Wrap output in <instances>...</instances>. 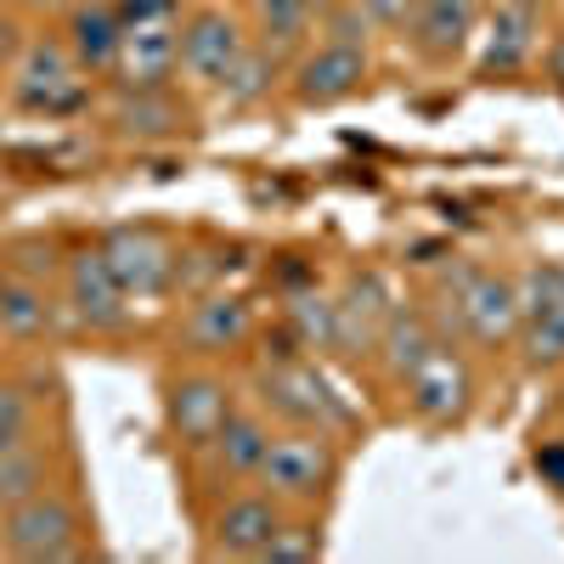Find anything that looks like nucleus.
I'll list each match as a JSON object with an SVG mask.
<instances>
[{
  "label": "nucleus",
  "instance_id": "f3484780",
  "mask_svg": "<svg viewBox=\"0 0 564 564\" xmlns=\"http://www.w3.org/2000/svg\"><path fill=\"white\" fill-rule=\"evenodd\" d=\"M175 74H181V18L124 29L108 85L113 90H159V85H175Z\"/></svg>",
  "mask_w": 564,
  "mask_h": 564
},
{
  "label": "nucleus",
  "instance_id": "c9c22d12",
  "mask_svg": "<svg viewBox=\"0 0 564 564\" xmlns=\"http://www.w3.org/2000/svg\"><path fill=\"white\" fill-rule=\"evenodd\" d=\"M542 68H547V79L564 85V34H553V40L542 45Z\"/></svg>",
  "mask_w": 564,
  "mask_h": 564
},
{
  "label": "nucleus",
  "instance_id": "ddd939ff",
  "mask_svg": "<svg viewBox=\"0 0 564 564\" xmlns=\"http://www.w3.org/2000/svg\"><path fill=\"white\" fill-rule=\"evenodd\" d=\"M254 339V311L243 294H198L193 305H186L181 327H175V345L181 356H193V361H215V356H231V350H243Z\"/></svg>",
  "mask_w": 564,
  "mask_h": 564
},
{
  "label": "nucleus",
  "instance_id": "a19ab883",
  "mask_svg": "<svg viewBox=\"0 0 564 564\" xmlns=\"http://www.w3.org/2000/svg\"><path fill=\"white\" fill-rule=\"evenodd\" d=\"M0 289H7V265H0Z\"/></svg>",
  "mask_w": 564,
  "mask_h": 564
},
{
  "label": "nucleus",
  "instance_id": "6ab92c4d",
  "mask_svg": "<svg viewBox=\"0 0 564 564\" xmlns=\"http://www.w3.org/2000/svg\"><path fill=\"white\" fill-rule=\"evenodd\" d=\"M542 57V12H513V7H491L486 29H480V57L475 74L480 79H513Z\"/></svg>",
  "mask_w": 564,
  "mask_h": 564
},
{
  "label": "nucleus",
  "instance_id": "9b49d317",
  "mask_svg": "<svg viewBox=\"0 0 564 564\" xmlns=\"http://www.w3.org/2000/svg\"><path fill=\"white\" fill-rule=\"evenodd\" d=\"M480 7L486 0H412L401 40L412 45V57L423 68L452 74L468 57V40L480 34Z\"/></svg>",
  "mask_w": 564,
  "mask_h": 564
},
{
  "label": "nucleus",
  "instance_id": "c756f323",
  "mask_svg": "<svg viewBox=\"0 0 564 564\" xmlns=\"http://www.w3.org/2000/svg\"><path fill=\"white\" fill-rule=\"evenodd\" d=\"M372 18L361 12V0H334L322 18H316V40H334V45H356V52H372Z\"/></svg>",
  "mask_w": 564,
  "mask_h": 564
},
{
  "label": "nucleus",
  "instance_id": "c85d7f7f",
  "mask_svg": "<svg viewBox=\"0 0 564 564\" xmlns=\"http://www.w3.org/2000/svg\"><path fill=\"white\" fill-rule=\"evenodd\" d=\"M40 430V401L23 379H0V446H18Z\"/></svg>",
  "mask_w": 564,
  "mask_h": 564
},
{
  "label": "nucleus",
  "instance_id": "393cba45",
  "mask_svg": "<svg viewBox=\"0 0 564 564\" xmlns=\"http://www.w3.org/2000/svg\"><path fill=\"white\" fill-rule=\"evenodd\" d=\"M327 553V531H322V508H289L282 513L276 536L265 542V553L254 564H316Z\"/></svg>",
  "mask_w": 564,
  "mask_h": 564
},
{
  "label": "nucleus",
  "instance_id": "412c9836",
  "mask_svg": "<svg viewBox=\"0 0 564 564\" xmlns=\"http://www.w3.org/2000/svg\"><path fill=\"white\" fill-rule=\"evenodd\" d=\"M282 79H289V57H276V52H265L260 40H249V52L220 74L215 102H220L226 113H254L260 102H271V90H276Z\"/></svg>",
  "mask_w": 564,
  "mask_h": 564
},
{
  "label": "nucleus",
  "instance_id": "20e7f679",
  "mask_svg": "<svg viewBox=\"0 0 564 564\" xmlns=\"http://www.w3.org/2000/svg\"><path fill=\"white\" fill-rule=\"evenodd\" d=\"M7 97L29 119H68L90 108V74L74 63L63 34H34L7 63Z\"/></svg>",
  "mask_w": 564,
  "mask_h": 564
},
{
  "label": "nucleus",
  "instance_id": "dca6fc26",
  "mask_svg": "<svg viewBox=\"0 0 564 564\" xmlns=\"http://www.w3.org/2000/svg\"><path fill=\"white\" fill-rule=\"evenodd\" d=\"M441 345H446V339H441V327H435L430 305H401V300H395L390 316H384V327H379V339H372V356H367V361L379 367L384 384L401 390Z\"/></svg>",
  "mask_w": 564,
  "mask_h": 564
},
{
  "label": "nucleus",
  "instance_id": "9d476101",
  "mask_svg": "<svg viewBox=\"0 0 564 564\" xmlns=\"http://www.w3.org/2000/svg\"><path fill=\"white\" fill-rule=\"evenodd\" d=\"M57 289H63L68 316L85 327V334H124V327H130V294L119 289V276H113L102 243L68 249Z\"/></svg>",
  "mask_w": 564,
  "mask_h": 564
},
{
  "label": "nucleus",
  "instance_id": "aec40b11",
  "mask_svg": "<svg viewBox=\"0 0 564 564\" xmlns=\"http://www.w3.org/2000/svg\"><path fill=\"white\" fill-rule=\"evenodd\" d=\"M63 40H68L74 63L90 79H108L113 74V57H119V40H124L119 7H113V0H79V7L63 12Z\"/></svg>",
  "mask_w": 564,
  "mask_h": 564
},
{
  "label": "nucleus",
  "instance_id": "2eb2a0df",
  "mask_svg": "<svg viewBox=\"0 0 564 564\" xmlns=\"http://www.w3.org/2000/svg\"><path fill=\"white\" fill-rule=\"evenodd\" d=\"M334 305H339V350L345 361H367L372 356V339H379V327L395 305L390 294V276L379 265H356L345 271V282L334 289Z\"/></svg>",
  "mask_w": 564,
  "mask_h": 564
},
{
  "label": "nucleus",
  "instance_id": "4c0bfd02",
  "mask_svg": "<svg viewBox=\"0 0 564 564\" xmlns=\"http://www.w3.org/2000/svg\"><path fill=\"white\" fill-rule=\"evenodd\" d=\"M491 7H513V12H547L553 0H491Z\"/></svg>",
  "mask_w": 564,
  "mask_h": 564
},
{
  "label": "nucleus",
  "instance_id": "a878e982",
  "mask_svg": "<svg viewBox=\"0 0 564 564\" xmlns=\"http://www.w3.org/2000/svg\"><path fill=\"white\" fill-rule=\"evenodd\" d=\"M289 327H294V339L316 356H334L339 350V305L334 294H322L316 282L300 294H289Z\"/></svg>",
  "mask_w": 564,
  "mask_h": 564
},
{
  "label": "nucleus",
  "instance_id": "7c9ffc66",
  "mask_svg": "<svg viewBox=\"0 0 564 564\" xmlns=\"http://www.w3.org/2000/svg\"><path fill=\"white\" fill-rule=\"evenodd\" d=\"M520 311H525V316L564 311V265L536 260V265H525V271H520Z\"/></svg>",
  "mask_w": 564,
  "mask_h": 564
},
{
  "label": "nucleus",
  "instance_id": "e433bc0d",
  "mask_svg": "<svg viewBox=\"0 0 564 564\" xmlns=\"http://www.w3.org/2000/svg\"><path fill=\"white\" fill-rule=\"evenodd\" d=\"M68 7H79V0H18V12H34V18H63Z\"/></svg>",
  "mask_w": 564,
  "mask_h": 564
},
{
  "label": "nucleus",
  "instance_id": "f704fd0d",
  "mask_svg": "<svg viewBox=\"0 0 564 564\" xmlns=\"http://www.w3.org/2000/svg\"><path fill=\"white\" fill-rule=\"evenodd\" d=\"M18 45H23V40H18V18L0 12V74H7V63L18 57Z\"/></svg>",
  "mask_w": 564,
  "mask_h": 564
},
{
  "label": "nucleus",
  "instance_id": "79ce46f5",
  "mask_svg": "<svg viewBox=\"0 0 564 564\" xmlns=\"http://www.w3.org/2000/svg\"><path fill=\"white\" fill-rule=\"evenodd\" d=\"M553 7H558V12H564V0H553Z\"/></svg>",
  "mask_w": 564,
  "mask_h": 564
},
{
  "label": "nucleus",
  "instance_id": "1a4fd4ad",
  "mask_svg": "<svg viewBox=\"0 0 564 564\" xmlns=\"http://www.w3.org/2000/svg\"><path fill=\"white\" fill-rule=\"evenodd\" d=\"M282 513L289 508H282L276 497H265L254 480L231 486V491H215V508L204 520V558H260L265 542L282 525Z\"/></svg>",
  "mask_w": 564,
  "mask_h": 564
},
{
  "label": "nucleus",
  "instance_id": "0eeeda50",
  "mask_svg": "<svg viewBox=\"0 0 564 564\" xmlns=\"http://www.w3.org/2000/svg\"><path fill=\"white\" fill-rule=\"evenodd\" d=\"M372 79V52H356V45H334V40H311L305 52L289 63V79H282V90H289L294 108H339L350 97H361Z\"/></svg>",
  "mask_w": 564,
  "mask_h": 564
},
{
  "label": "nucleus",
  "instance_id": "f8f14e48",
  "mask_svg": "<svg viewBox=\"0 0 564 564\" xmlns=\"http://www.w3.org/2000/svg\"><path fill=\"white\" fill-rule=\"evenodd\" d=\"M102 254H108L119 289L130 300H159V294L175 289L181 249L164 238L159 226H113V231H102Z\"/></svg>",
  "mask_w": 564,
  "mask_h": 564
},
{
  "label": "nucleus",
  "instance_id": "473e14b6",
  "mask_svg": "<svg viewBox=\"0 0 564 564\" xmlns=\"http://www.w3.org/2000/svg\"><path fill=\"white\" fill-rule=\"evenodd\" d=\"M113 7H119V23H124V29L175 23V18H181V0H113Z\"/></svg>",
  "mask_w": 564,
  "mask_h": 564
},
{
  "label": "nucleus",
  "instance_id": "72a5a7b5",
  "mask_svg": "<svg viewBox=\"0 0 564 564\" xmlns=\"http://www.w3.org/2000/svg\"><path fill=\"white\" fill-rule=\"evenodd\" d=\"M361 12L372 18V29H379V34H401L412 0H361Z\"/></svg>",
  "mask_w": 564,
  "mask_h": 564
},
{
  "label": "nucleus",
  "instance_id": "f03ea898",
  "mask_svg": "<svg viewBox=\"0 0 564 564\" xmlns=\"http://www.w3.org/2000/svg\"><path fill=\"white\" fill-rule=\"evenodd\" d=\"M97 536H90V520L79 497L57 480L23 502H12L0 513V553L23 558V564H68V558H90Z\"/></svg>",
  "mask_w": 564,
  "mask_h": 564
},
{
  "label": "nucleus",
  "instance_id": "39448f33",
  "mask_svg": "<svg viewBox=\"0 0 564 564\" xmlns=\"http://www.w3.org/2000/svg\"><path fill=\"white\" fill-rule=\"evenodd\" d=\"M238 401H243L238 384H231L220 367H209V361H193V367L170 372L164 379V435H170V446L186 452V457H198Z\"/></svg>",
  "mask_w": 564,
  "mask_h": 564
},
{
  "label": "nucleus",
  "instance_id": "f257e3e1",
  "mask_svg": "<svg viewBox=\"0 0 564 564\" xmlns=\"http://www.w3.org/2000/svg\"><path fill=\"white\" fill-rule=\"evenodd\" d=\"M345 480V435L327 430H271V446L254 468V486L282 508H327Z\"/></svg>",
  "mask_w": 564,
  "mask_h": 564
},
{
  "label": "nucleus",
  "instance_id": "423d86ee",
  "mask_svg": "<svg viewBox=\"0 0 564 564\" xmlns=\"http://www.w3.org/2000/svg\"><path fill=\"white\" fill-rule=\"evenodd\" d=\"M249 18L238 7H220V0H198V7L181 12V74L198 90H215L220 74L249 52Z\"/></svg>",
  "mask_w": 564,
  "mask_h": 564
},
{
  "label": "nucleus",
  "instance_id": "5701e85b",
  "mask_svg": "<svg viewBox=\"0 0 564 564\" xmlns=\"http://www.w3.org/2000/svg\"><path fill=\"white\" fill-rule=\"evenodd\" d=\"M249 34L276 57H300L316 40V12L305 0H249Z\"/></svg>",
  "mask_w": 564,
  "mask_h": 564
},
{
  "label": "nucleus",
  "instance_id": "7ed1b4c3",
  "mask_svg": "<svg viewBox=\"0 0 564 564\" xmlns=\"http://www.w3.org/2000/svg\"><path fill=\"white\" fill-rule=\"evenodd\" d=\"M249 401L276 423H294V430H327V435H350V401L334 390V379L311 361V356H289V361H260L249 379Z\"/></svg>",
  "mask_w": 564,
  "mask_h": 564
},
{
  "label": "nucleus",
  "instance_id": "58836bf2",
  "mask_svg": "<svg viewBox=\"0 0 564 564\" xmlns=\"http://www.w3.org/2000/svg\"><path fill=\"white\" fill-rule=\"evenodd\" d=\"M305 7H311V12H316V18H322V12H327V7H334V0H305Z\"/></svg>",
  "mask_w": 564,
  "mask_h": 564
},
{
  "label": "nucleus",
  "instance_id": "a211bd4d",
  "mask_svg": "<svg viewBox=\"0 0 564 564\" xmlns=\"http://www.w3.org/2000/svg\"><path fill=\"white\" fill-rule=\"evenodd\" d=\"M119 141H135V148H153V141H170L193 124V108L186 97H175V85L159 90H113L108 119H102Z\"/></svg>",
  "mask_w": 564,
  "mask_h": 564
},
{
  "label": "nucleus",
  "instance_id": "4468645a",
  "mask_svg": "<svg viewBox=\"0 0 564 564\" xmlns=\"http://www.w3.org/2000/svg\"><path fill=\"white\" fill-rule=\"evenodd\" d=\"M271 430H276V423L254 401H238V406L226 412L215 441L198 452V463H204V475L215 480V491H231V486H249L254 480V468H260V457L271 446Z\"/></svg>",
  "mask_w": 564,
  "mask_h": 564
},
{
  "label": "nucleus",
  "instance_id": "bb28decb",
  "mask_svg": "<svg viewBox=\"0 0 564 564\" xmlns=\"http://www.w3.org/2000/svg\"><path fill=\"white\" fill-rule=\"evenodd\" d=\"M63 260H68V249H63L57 238H45V231H29V238H12L7 249H0V265H7V276L45 282V289H57V282H63Z\"/></svg>",
  "mask_w": 564,
  "mask_h": 564
},
{
  "label": "nucleus",
  "instance_id": "6e6552de",
  "mask_svg": "<svg viewBox=\"0 0 564 564\" xmlns=\"http://www.w3.org/2000/svg\"><path fill=\"white\" fill-rule=\"evenodd\" d=\"M401 390H406V417L412 423H423V430H457V423L475 412L480 379H475V361H468L457 345H441Z\"/></svg>",
  "mask_w": 564,
  "mask_h": 564
},
{
  "label": "nucleus",
  "instance_id": "4be33fe9",
  "mask_svg": "<svg viewBox=\"0 0 564 564\" xmlns=\"http://www.w3.org/2000/svg\"><path fill=\"white\" fill-rule=\"evenodd\" d=\"M52 334H57V294L45 289V282L7 276V289H0V339L45 345Z\"/></svg>",
  "mask_w": 564,
  "mask_h": 564
},
{
  "label": "nucleus",
  "instance_id": "cd10ccee",
  "mask_svg": "<svg viewBox=\"0 0 564 564\" xmlns=\"http://www.w3.org/2000/svg\"><path fill=\"white\" fill-rule=\"evenodd\" d=\"M513 350H520L525 372H564V311L547 316H520V334H513Z\"/></svg>",
  "mask_w": 564,
  "mask_h": 564
},
{
  "label": "nucleus",
  "instance_id": "2f4dec72",
  "mask_svg": "<svg viewBox=\"0 0 564 564\" xmlns=\"http://www.w3.org/2000/svg\"><path fill=\"white\" fill-rule=\"evenodd\" d=\"M531 468H536V480L564 502V435H547V441H536V452H531Z\"/></svg>",
  "mask_w": 564,
  "mask_h": 564
},
{
  "label": "nucleus",
  "instance_id": "b1692460",
  "mask_svg": "<svg viewBox=\"0 0 564 564\" xmlns=\"http://www.w3.org/2000/svg\"><path fill=\"white\" fill-rule=\"evenodd\" d=\"M57 452L52 446H40L34 435L18 441V446H0V513H7L12 502L45 491V486H57Z\"/></svg>",
  "mask_w": 564,
  "mask_h": 564
},
{
  "label": "nucleus",
  "instance_id": "ea45409f",
  "mask_svg": "<svg viewBox=\"0 0 564 564\" xmlns=\"http://www.w3.org/2000/svg\"><path fill=\"white\" fill-rule=\"evenodd\" d=\"M553 406H558V412H564V379H558V395H553Z\"/></svg>",
  "mask_w": 564,
  "mask_h": 564
}]
</instances>
